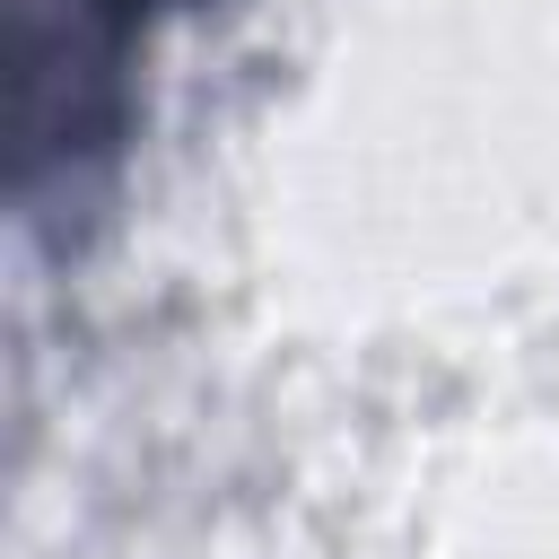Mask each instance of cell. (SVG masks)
I'll return each mask as SVG.
<instances>
[{
  "mask_svg": "<svg viewBox=\"0 0 559 559\" xmlns=\"http://www.w3.org/2000/svg\"><path fill=\"white\" fill-rule=\"evenodd\" d=\"M44 9H61L70 26L52 44H26L17 52V122H35L52 87H70V114H61L52 148L79 157V148H96L114 131V70L131 61V35L157 9H192V0H17V26L44 17Z\"/></svg>",
  "mask_w": 559,
  "mask_h": 559,
  "instance_id": "6da1fadb",
  "label": "cell"
}]
</instances>
